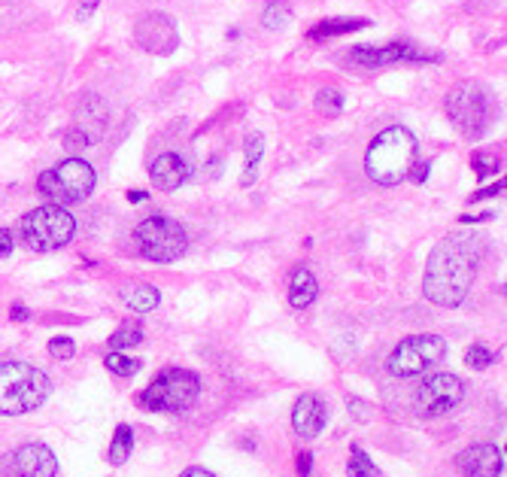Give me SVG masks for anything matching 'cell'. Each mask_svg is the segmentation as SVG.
Listing matches in <instances>:
<instances>
[{
	"label": "cell",
	"instance_id": "30",
	"mask_svg": "<svg viewBox=\"0 0 507 477\" xmlns=\"http://www.w3.org/2000/svg\"><path fill=\"white\" fill-rule=\"evenodd\" d=\"M471 164H474V171H477V180H486V176H492L498 167H502L498 162H486V155H474Z\"/></svg>",
	"mask_w": 507,
	"mask_h": 477
},
{
	"label": "cell",
	"instance_id": "37",
	"mask_svg": "<svg viewBox=\"0 0 507 477\" xmlns=\"http://www.w3.org/2000/svg\"><path fill=\"white\" fill-rule=\"evenodd\" d=\"M146 198H149L146 192H128V201H131V204H144Z\"/></svg>",
	"mask_w": 507,
	"mask_h": 477
},
{
	"label": "cell",
	"instance_id": "22",
	"mask_svg": "<svg viewBox=\"0 0 507 477\" xmlns=\"http://www.w3.org/2000/svg\"><path fill=\"white\" fill-rule=\"evenodd\" d=\"M262 155H264V137L262 134H249L246 137V167H244V180H240V185H253L255 183Z\"/></svg>",
	"mask_w": 507,
	"mask_h": 477
},
{
	"label": "cell",
	"instance_id": "20",
	"mask_svg": "<svg viewBox=\"0 0 507 477\" xmlns=\"http://www.w3.org/2000/svg\"><path fill=\"white\" fill-rule=\"evenodd\" d=\"M368 19H325V22H319L310 28L307 37L310 40H332V37H350L353 31H364L368 28Z\"/></svg>",
	"mask_w": 507,
	"mask_h": 477
},
{
	"label": "cell",
	"instance_id": "21",
	"mask_svg": "<svg viewBox=\"0 0 507 477\" xmlns=\"http://www.w3.org/2000/svg\"><path fill=\"white\" fill-rule=\"evenodd\" d=\"M131 450H134V432L122 422V426H115L113 432V444L106 450V456H110L113 465H124L131 459Z\"/></svg>",
	"mask_w": 507,
	"mask_h": 477
},
{
	"label": "cell",
	"instance_id": "13",
	"mask_svg": "<svg viewBox=\"0 0 507 477\" xmlns=\"http://www.w3.org/2000/svg\"><path fill=\"white\" fill-rule=\"evenodd\" d=\"M58 474V456L46 444L31 441L22 444L10 456V477H55Z\"/></svg>",
	"mask_w": 507,
	"mask_h": 477
},
{
	"label": "cell",
	"instance_id": "7",
	"mask_svg": "<svg viewBox=\"0 0 507 477\" xmlns=\"http://www.w3.org/2000/svg\"><path fill=\"white\" fill-rule=\"evenodd\" d=\"M134 243L144 259L149 262H176L189 250V232L171 216H149L137 225Z\"/></svg>",
	"mask_w": 507,
	"mask_h": 477
},
{
	"label": "cell",
	"instance_id": "12",
	"mask_svg": "<svg viewBox=\"0 0 507 477\" xmlns=\"http://www.w3.org/2000/svg\"><path fill=\"white\" fill-rule=\"evenodd\" d=\"M134 37L140 49H146L149 55H171L180 46V31H176L174 19L167 13H144L134 25Z\"/></svg>",
	"mask_w": 507,
	"mask_h": 477
},
{
	"label": "cell",
	"instance_id": "17",
	"mask_svg": "<svg viewBox=\"0 0 507 477\" xmlns=\"http://www.w3.org/2000/svg\"><path fill=\"white\" fill-rule=\"evenodd\" d=\"M319 295V283L313 277V271L310 268H295L289 277V304L295 307V311H304L316 302Z\"/></svg>",
	"mask_w": 507,
	"mask_h": 477
},
{
	"label": "cell",
	"instance_id": "27",
	"mask_svg": "<svg viewBox=\"0 0 507 477\" xmlns=\"http://www.w3.org/2000/svg\"><path fill=\"white\" fill-rule=\"evenodd\" d=\"M316 110L325 113V116H337L343 110V92L334 85H325L323 92L316 94Z\"/></svg>",
	"mask_w": 507,
	"mask_h": 477
},
{
	"label": "cell",
	"instance_id": "32",
	"mask_svg": "<svg viewBox=\"0 0 507 477\" xmlns=\"http://www.w3.org/2000/svg\"><path fill=\"white\" fill-rule=\"evenodd\" d=\"M13 246H15V237L10 228H0V259H6V255L13 253Z\"/></svg>",
	"mask_w": 507,
	"mask_h": 477
},
{
	"label": "cell",
	"instance_id": "34",
	"mask_svg": "<svg viewBox=\"0 0 507 477\" xmlns=\"http://www.w3.org/2000/svg\"><path fill=\"white\" fill-rule=\"evenodd\" d=\"M97 4H101V0H83V4H79V22L92 19V13L97 10Z\"/></svg>",
	"mask_w": 507,
	"mask_h": 477
},
{
	"label": "cell",
	"instance_id": "29",
	"mask_svg": "<svg viewBox=\"0 0 507 477\" xmlns=\"http://www.w3.org/2000/svg\"><path fill=\"white\" fill-rule=\"evenodd\" d=\"M49 356L52 359H74L76 356V343L70 338H52L49 341Z\"/></svg>",
	"mask_w": 507,
	"mask_h": 477
},
{
	"label": "cell",
	"instance_id": "5",
	"mask_svg": "<svg viewBox=\"0 0 507 477\" xmlns=\"http://www.w3.org/2000/svg\"><path fill=\"white\" fill-rule=\"evenodd\" d=\"M74 234H76V219L61 204L34 207L31 214H25L19 223L22 243L34 253L61 250V246H67L70 241H74Z\"/></svg>",
	"mask_w": 507,
	"mask_h": 477
},
{
	"label": "cell",
	"instance_id": "1",
	"mask_svg": "<svg viewBox=\"0 0 507 477\" xmlns=\"http://www.w3.org/2000/svg\"><path fill=\"white\" fill-rule=\"evenodd\" d=\"M480 262V246L471 234H450L434 246L425 262L422 293L438 307L465 304Z\"/></svg>",
	"mask_w": 507,
	"mask_h": 477
},
{
	"label": "cell",
	"instance_id": "18",
	"mask_svg": "<svg viewBox=\"0 0 507 477\" xmlns=\"http://www.w3.org/2000/svg\"><path fill=\"white\" fill-rule=\"evenodd\" d=\"M104 125H106V113L101 107V101H97V98H85L83 107H79V119H76L74 131H79V134H83L88 144H94V140L101 137Z\"/></svg>",
	"mask_w": 507,
	"mask_h": 477
},
{
	"label": "cell",
	"instance_id": "23",
	"mask_svg": "<svg viewBox=\"0 0 507 477\" xmlns=\"http://www.w3.org/2000/svg\"><path fill=\"white\" fill-rule=\"evenodd\" d=\"M346 474L350 477H377V465H373V459L364 453L359 444L350 447V462H346Z\"/></svg>",
	"mask_w": 507,
	"mask_h": 477
},
{
	"label": "cell",
	"instance_id": "16",
	"mask_svg": "<svg viewBox=\"0 0 507 477\" xmlns=\"http://www.w3.org/2000/svg\"><path fill=\"white\" fill-rule=\"evenodd\" d=\"M149 176H153L155 189L176 192L180 185L189 183L192 164H189V158L180 155V153H162L153 164H149Z\"/></svg>",
	"mask_w": 507,
	"mask_h": 477
},
{
	"label": "cell",
	"instance_id": "36",
	"mask_svg": "<svg viewBox=\"0 0 507 477\" xmlns=\"http://www.w3.org/2000/svg\"><path fill=\"white\" fill-rule=\"evenodd\" d=\"M10 316H13V320H15V323H25V320H28V316H31V313H28V307L15 304V307H13V311H10Z\"/></svg>",
	"mask_w": 507,
	"mask_h": 477
},
{
	"label": "cell",
	"instance_id": "9",
	"mask_svg": "<svg viewBox=\"0 0 507 477\" xmlns=\"http://www.w3.org/2000/svg\"><path fill=\"white\" fill-rule=\"evenodd\" d=\"M443 356H447V341L443 338H438V334H413V338H404L389 353L386 368L395 377H416L438 365Z\"/></svg>",
	"mask_w": 507,
	"mask_h": 477
},
{
	"label": "cell",
	"instance_id": "19",
	"mask_svg": "<svg viewBox=\"0 0 507 477\" xmlns=\"http://www.w3.org/2000/svg\"><path fill=\"white\" fill-rule=\"evenodd\" d=\"M122 304L134 313H149L162 304V293L155 286H146V283H134V286L122 289Z\"/></svg>",
	"mask_w": 507,
	"mask_h": 477
},
{
	"label": "cell",
	"instance_id": "15",
	"mask_svg": "<svg viewBox=\"0 0 507 477\" xmlns=\"http://www.w3.org/2000/svg\"><path fill=\"white\" fill-rule=\"evenodd\" d=\"M328 422V408L316 393H304L292 408V429L301 438H319Z\"/></svg>",
	"mask_w": 507,
	"mask_h": 477
},
{
	"label": "cell",
	"instance_id": "24",
	"mask_svg": "<svg viewBox=\"0 0 507 477\" xmlns=\"http://www.w3.org/2000/svg\"><path fill=\"white\" fill-rule=\"evenodd\" d=\"M289 19H292V10H289V4H283V0H271L262 13V25L268 31H283L289 25Z\"/></svg>",
	"mask_w": 507,
	"mask_h": 477
},
{
	"label": "cell",
	"instance_id": "3",
	"mask_svg": "<svg viewBox=\"0 0 507 477\" xmlns=\"http://www.w3.org/2000/svg\"><path fill=\"white\" fill-rule=\"evenodd\" d=\"M52 393V380L46 371L28 362H0V413L22 417L37 411Z\"/></svg>",
	"mask_w": 507,
	"mask_h": 477
},
{
	"label": "cell",
	"instance_id": "28",
	"mask_svg": "<svg viewBox=\"0 0 507 477\" xmlns=\"http://www.w3.org/2000/svg\"><path fill=\"white\" fill-rule=\"evenodd\" d=\"M492 362H495V353L489 350L486 343H471L468 353H465V365L471 371H486Z\"/></svg>",
	"mask_w": 507,
	"mask_h": 477
},
{
	"label": "cell",
	"instance_id": "33",
	"mask_svg": "<svg viewBox=\"0 0 507 477\" xmlns=\"http://www.w3.org/2000/svg\"><path fill=\"white\" fill-rule=\"evenodd\" d=\"M504 192V185L502 183H495V185H486V189H480L471 195V204H477V201H486V198H492V195H502Z\"/></svg>",
	"mask_w": 507,
	"mask_h": 477
},
{
	"label": "cell",
	"instance_id": "8",
	"mask_svg": "<svg viewBox=\"0 0 507 477\" xmlns=\"http://www.w3.org/2000/svg\"><path fill=\"white\" fill-rule=\"evenodd\" d=\"M447 116L462 131V137L480 140L492 122V104L477 83H459L447 94Z\"/></svg>",
	"mask_w": 507,
	"mask_h": 477
},
{
	"label": "cell",
	"instance_id": "4",
	"mask_svg": "<svg viewBox=\"0 0 507 477\" xmlns=\"http://www.w3.org/2000/svg\"><path fill=\"white\" fill-rule=\"evenodd\" d=\"M201 395V377L189 368H164L153 383L137 395L140 408L153 413H183Z\"/></svg>",
	"mask_w": 507,
	"mask_h": 477
},
{
	"label": "cell",
	"instance_id": "35",
	"mask_svg": "<svg viewBox=\"0 0 507 477\" xmlns=\"http://www.w3.org/2000/svg\"><path fill=\"white\" fill-rule=\"evenodd\" d=\"M180 477H216V474L207 472V468H201V465H192V468H185Z\"/></svg>",
	"mask_w": 507,
	"mask_h": 477
},
{
	"label": "cell",
	"instance_id": "6",
	"mask_svg": "<svg viewBox=\"0 0 507 477\" xmlns=\"http://www.w3.org/2000/svg\"><path fill=\"white\" fill-rule=\"evenodd\" d=\"M94 183V167L85 158H65L58 167L40 174L37 192L43 198H49L52 204H76V201H85L92 195Z\"/></svg>",
	"mask_w": 507,
	"mask_h": 477
},
{
	"label": "cell",
	"instance_id": "14",
	"mask_svg": "<svg viewBox=\"0 0 507 477\" xmlns=\"http://www.w3.org/2000/svg\"><path fill=\"white\" fill-rule=\"evenodd\" d=\"M456 468L465 477H502L504 453L492 441H480V444H471L468 450H462L456 456Z\"/></svg>",
	"mask_w": 507,
	"mask_h": 477
},
{
	"label": "cell",
	"instance_id": "31",
	"mask_svg": "<svg viewBox=\"0 0 507 477\" xmlns=\"http://www.w3.org/2000/svg\"><path fill=\"white\" fill-rule=\"evenodd\" d=\"M295 465H298V474H301V477H310V474H313V453H310V450H304V453H298Z\"/></svg>",
	"mask_w": 507,
	"mask_h": 477
},
{
	"label": "cell",
	"instance_id": "25",
	"mask_svg": "<svg viewBox=\"0 0 507 477\" xmlns=\"http://www.w3.org/2000/svg\"><path fill=\"white\" fill-rule=\"evenodd\" d=\"M140 341H144V329L134 325V323H128V325H122L119 332L110 334L106 347H110V350H128V347H137Z\"/></svg>",
	"mask_w": 507,
	"mask_h": 477
},
{
	"label": "cell",
	"instance_id": "10",
	"mask_svg": "<svg viewBox=\"0 0 507 477\" xmlns=\"http://www.w3.org/2000/svg\"><path fill=\"white\" fill-rule=\"evenodd\" d=\"M465 399V383L462 377L450 374V371H438V374L425 377L420 393H416V413L422 420H434L450 413L456 404Z\"/></svg>",
	"mask_w": 507,
	"mask_h": 477
},
{
	"label": "cell",
	"instance_id": "26",
	"mask_svg": "<svg viewBox=\"0 0 507 477\" xmlns=\"http://www.w3.org/2000/svg\"><path fill=\"white\" fill-rule=\"evenodd\" d=\"M106 368H110L115 377H134L140 371V359H131V356H124L122 350H113V353H106Z\"/></svg>",
	"mask_w": 507,
	"mask_h": 477
},
{
	"label": "cell",
	"instance_id": "11",
	"mask_svg": "<svg viewBox=\"0 0 507 477\" xmlns=\"http://www.w3.org/2000/svg\"><path fill=\"white\" fill-rule=\"evenodd\" d=\"M353 61V65L359 67H389V65H425V61H434V55H425V52H420L413 46L411 40H395L389 43V46H355L350 49V55H346Z\"/></svg>",
	"mask_w": 507,
	"mask_h": 477
},
{
	"label": "cell",
	"instance_id": "2",
	"mask_svg": "<svg viewBox=\"0 0 507 477\" xmlns=\"http://www.w3.org/2000/svg\"><path fill=\"white\" fill-rule=\"evenodd\" d=\"M420 144L404 125H389L364 153V171L377 185H398L411 176Z\"/></svg>",
	"mask_w": 507,
	"mask_h": 477
}]
</instances>
